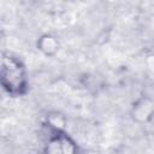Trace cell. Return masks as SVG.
<instances>
[{"label": "cell", "instance_id": "obj_1", "mask_svg": "<svg viewBox=\"0 0 154 154\" xmlns=\"http://www.w3.org/2000/svg\"><path fill=\"white\" fill-rule=\"evenodd\" d=\"M1 84L13 96L22 95L26 90V73L23 64L11 55L1 58Z\"/></svg>", "mask_w": 154, "mask_h": 154}, {"label": "cell", "instance_id": "obj_2", "mask_svg": "<svg viewBox=\"0 0 154 154\" xmlns=\"http://www.w3.org/2000/svg\"><path fill=\"white\" fill-rule=\"evenodd\" d=\"M76 150L75 142L63 132L54 135L46 147V154H76Z\"/></svg>", "mask_w": 154, "mask_h": 154}, {"label": "cell", "instance_id": "obj_3", "mask_svg": "<svg viewBox=\"0 0 154 154\" xmlns=\"http://www.w3.org/2000/svg\"><path fill=\"white\" fill-rule=\"evenodd\" d=\"M38 46H40V49L43 51L46 54H52L58 48V43H57L55 38L52 36H48V35L41 37Z\"/></svg>", "mask_w": 154, "mask_h": 154}]
</instances>
